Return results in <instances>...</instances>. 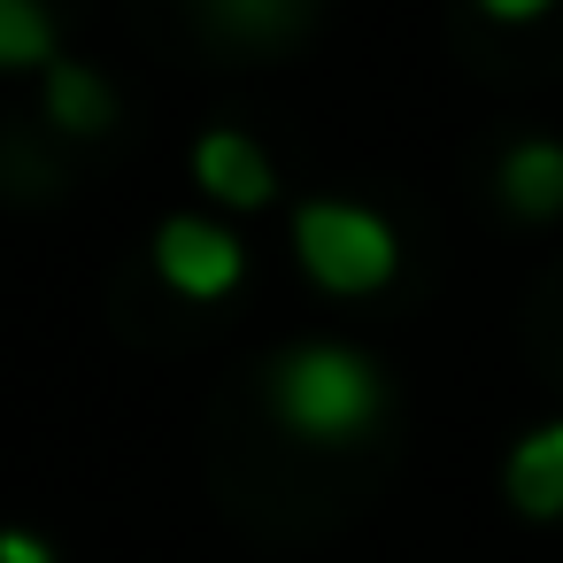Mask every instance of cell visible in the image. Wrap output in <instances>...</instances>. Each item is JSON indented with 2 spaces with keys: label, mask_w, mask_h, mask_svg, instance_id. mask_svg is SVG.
<instances>
[{
  "label": "cell",
  "mask_w": 563,
  "mask_h": 563,
  "mask_svg": "<svg viewBox=\"0 0 563 563\" xmlns=\"http://www.w3.org/2000/svg\"><path fill=\"white\" fill-rule=\"evenodd\" d=\"M47 117H55V132L93 140V132L117 124V93H109L86 63H47Z\"/></svg>",
  "instance_id": "52a82bcc"
},
{
  "label": "cell",
  "mask_w": 563,
  "mask_h": 563,
  "mask_svg": "<svg viewBox=\"0 0 563 563\" xmlns=\"http://www.w3.org/2000/svg\"><path fill=\"white\" fill-rule=\"evenodd\" d=\"M55 63V24L40 0H0V70H47Z\"/></svg>",
  "instance_id": "ba28073f"
},
{
  "label": "cell",
  "mask_w": 563,
  "mask_h": 563,
  "mask_svg": "<svg viewBox=\"0 0 563 563\" xmlns=\"http://www.w3.org/2000/svg\"><path fill=\"white\" fill-rule=\"evenodd\" d=\"M155 271L186 301H224L240 286V271H247V247L224 224H209V217H170L155 232Z\"/></svg>",
  "instance_id": "3957f363"
},
{
  "label": "cell",
  "mask_w": 563,
  "mask_h": 563,
  "mask_svg": "<svg viewBox=\"0 0 563 563\" xmlns=\"http://www.w3.org/2000/svg\"><path fill=\"white\" fill-rule=\"evenodd\" d=\"M194 178H201V194L224 201V209H263V201L278 194V170H271V155H263L247 132H201V140H194Z\"/></svg>",
  "instance_id": "277c9868"
},
{
  "label": "cell",
  "mask_w": 563,
  "mask_h": 563,
  "mask_svg": "<svg viewBox=\"0 0 563 563\" xmlns=\"http://www.w3.org/2000/svg\"><path fill=\"white\" fill-rule=\"evenodd\" d=\"M517 517H563V424H540L509 448V471H501Z\"/></svg>",
  "instance_id": "5b68a950"
},
{
  "label": "cell",
  "mask_w": 563,
  "mask_h": 563,
  "mask_svg": "<svg viewBox=\"0 0 563 563\" xmlns=\"http://www.w3.org/2000/svg\"><path fill=\"white\" fill-rule=\"evenodd\" d=\"M478 9L494 16V24H532V16H548L555 0H478Z\"/></svg>",
  "instance_id": "8fae6325"
},
{
  "label": "cell",
  "mask_w": 563,
  "mask_h": 563,
  "mask_svg": "<svg viewBox=\"0 0 563 563\" xmlns=\"http://www.w3.org/2000/svg\"><path fill=\"white\" fill-rule=\"evenodd\" d=\"M378 401H386V386L355 347L317 340V347H286L271 363V409L301 440H355L378 417Z\"/></svg>",
  "instance_id": "6da1fadb"
},
{
  "label": "cell",
  "mask_w": 563,
  "mask_h": 563,
  "mask_svg": "<svg viewBox=\"0 0 563 563\" xmlns=\"http://www.w3.org/2000/svg\"><path fill=\"white\" fill-rule=\"evenodd\" d=\"M501 201L517 217H555L563 209V140H517L501 155Z\"/></svg>",
  "instance_id": "8992f818"
},
{
  "label": "cell",
  "mask_w": 563,
  "mask_h": 563,
  "mask_svg": "<svg viewBox=\"0 0 563 563\" xmlns=\"http://www.w3.org/2000/svg\"><path fill=\"white\" fill-rule=\"evenodd\" d=\"M201 9H209L217 24L247 32V40H271V32H286V24H294L301 0H201Z\"/></svg>",
  "instance_id": "9c48e42d"
},
{
  "label": "cell",
  "mask_w": 563,
  "mask_h": 563,
  "mask_svg": "<svg viewBox=\"0 0 563 563\" xmlns=\"http://www.w3.org/2000/svg\"><path fill=\"white\" fill-rule=\"evenodd\" d=\"M294 255L324 294H378L401 271L394 224L363 201H301L294 217Z\"/></svg>",
  "instance_id": "7a4b0ae2"
},
{
  "label": "cell",
  "mask_w": 563,
  "mask_h": 563,
  "mask_svg": "<svg viewBox=\"0 0 563 563\" xmlns=\"http://www.w3.org/2000/svg\"><path fill=\"white\" fill-rule=\"evenodd\" d=\"M0 563H55V548H47L40 532H16V525H9V532H0Z\"/></svg>",
  "instance_id": "30bf717a"
}]
</instances>
